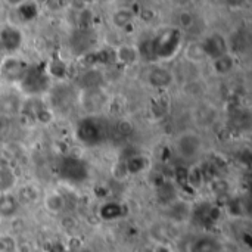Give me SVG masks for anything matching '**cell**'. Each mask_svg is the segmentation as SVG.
<instances>
[{"label": "cell", "instance_id": "cell-11", "mask_svg": "<svg viewBox=\"0 0 252 252\" xmlns=\"http://www.w3.org/2000/svg\"><path fill=\"white\" fill-rule=\"evenodd\" d=\"M114 58L123 65H133L140 58L137 44H126V43L120 44L117 50L114 52Z\"/></svg>", "mask_w": 252, "mask_h": 252}, {"label": "cell", "instance_id": "cell-20", "mask_svg": "<svg viewBox=\"0 0 252 252\" xmlns=\"http://www.w3.org/2000/svg\"><path fill=\"white\" fill-rule=\"evenodd\" d=\"M195 21H196L195 15H193L190 10L183 9V10H180V12L177 13V16H176V24H177L176 28H179L182 32H183V31H188V30H190V28L195 25Z\"/></svg>", "mask_w": 252, "mask_h": 252}, {"label": "cell", "instance_id": "cell-29", "mask_svg": "<svg viewBox=\"0 0 252 252\" xmlns=\"http://www.w3.org/2000/svg\"><path fill=\"white\" fill-rule=\"evenodd\" d=\"M9 251V244L4 239H0V252H7Z\"/></svg>", "mask_w": 252, "mask_h": 252}, {"label": "cell", "instance_id": "cell-17", "mask_svg": "<svg viewBox=\"0 0 252 252\" xmlns=\"http://www.w3.org/2000/svg\"><path fill=\"white\" fill-rule=\"evenodd\" d=\"M124 161H126V167H127L128 174H140L148 167V158L143 155H133Z\"/></svg>", "mask_w": 252, "mask_h": 252}, {"label": "cell", "instance_id": "cell-23", "mask_svg": "<svg viewBox=\"0 0 252 252\" xmlns=\"http://www.w3.org/2000/svg\"><path fill=\"white\" fill-rule=\"evenodd\" d=\"M112 177L115 180H124L127 176H128V171H127V167H126V161H118L112 165Z\"/></svg>", "mask_w": 252, "mask_h": 252}, {"label": "cell", "instance_id": "cell-25", "mask_svg": "<svg viewBox=\"0 0 252 252\" xmlns=\"http://www.w3.org/2000/svg\"><path fill=\"white\" fill-rule=\"evenodd\" d=\"M136 16H137V18H140V19H142V21H145V22H151V21H154V19H155V16H157V10H155L154 7H151V6H145V7H140V9L137 10Z\"/></svg>", "mask_w": 252, "mask_h": 252}, {"label": "cell", "instance_id": "cell-5", "mask_svg": "<svg viewBox=\"0 0 252 252\" xmlns=\"http://www.w3.org/2000/svg\"><path fill=\"white\" fill-rule=\"evenodd\" d=\"M201 43H202V47H204V52H205L207 59H211L213 61V59H217V58L229 53V41L220 32L210 34Z\"/></svg>", "mask_w": 252, "mask_h": 252}, {"label": "cell", "instance_id": "cell-31", "mask_svg": "<svg viewBox=\"0 0 252 252\" xmlns=\"http://www.w3.org/2000/svg\"><path fill=\"white\" fill-rule=\"evenodd\" d=\"M43 252H46V251H43Z\"/></svg>", "mask_w": 252, "mask_h": 252}, {"label": "cell", "instance_id": "cell-21", "mask_svg": "<svg viewBox=\"0 0 252 252\" xmlns=\"http://www.w3.org/2000/svg\"><path fill=\"white\" fill-rule=\"evenodd\" d=\"M37 12H38V9H37V6L34 4V3H28V1H25V3H21L19 6H18V13H19V16L24 19V21H31V19H34L35 16H37Z\"/></svg>", "mask_w": 252, "mask_h": 252}, {"label": "cell", "instance_id": "cell-3", "mask_svg": "<svg viewBox=\"0 0 252 252\" xmlns=\"http://www.w3.org/2000/svg\"><path fill=\"white\" fill-rule=\"evenodd\" d=\"M202 149H204V140L198 133L186 131L180 134L176 140V152L186 162L195 161L202 154Z\"/></svg>", "mask_w": 252, "mask_h": 252}, {"label": "cell", "instance_id": "cell-10", "mask_svg": "<svg viewBox=\"0 0 252 252\" xmlns=\"http://www.w3.org/2000/svg\"><path fill=\"white\" fill-rule=\"evenodd\" d=\"M25 71H27V69L24 68L22 62H21L19 59L10 56V55L4 59V62L0 65V72L4 74V75H6L7 78H10V80H21L22 75L25 74Z\"/></svg>", "mask_w": 252, "mask_h": 252}, {"label": "cell", "instance_id": "cell-14", "mask_svg": "<svg viewBox=\"0 0 252 252\" xmlns=\"http://www.w3.org/2000/svg\"><path fill=\"white\" fill-rule=\"evenodd\" d=\"M183 55L192 63H201V62H204L207 59L201 41H190V43H188L185 46V49H183Z\"/></svg>", "mask_w": 252, "mask_h": 252}, {"label": "cell", "instance_id": "cell-22", "mask_svg": "<svg viewBox=\"0 0 252 252\" xmlns=\"http://www.w3.org/2000/svg\"><path fill=\"white\" fill-rule=\"evenodd\" d=\"M65 71H66L65 62L61 61L59 58H55V59L50 62V65H49V74H50V77L62 78V77H65Z\"/></svg>", "mask_w": 252, "mask_h": 252}, {"label": "cell", "instance_id": "cell-4", "mask_svg": "<svg viewBox=\"0 0 252 252\" xmlns=\"http://www.w3.org/2000/svg\"><path fill=\"white\" fill-rule=\"evenodd\" d=\"M21 89L28 94H40L49 87V75L40 69H27L19 80Z\"/></svg>", "mask_w": 252, "mask_h": 252}, {"label": "cell", "instance_id": "cell-7", "mask_svg": "<svg viewBox=\"0 0 252 252\" xmlns=\"http://www.w3.org/2000/svg\"><path fill=\"white\" fill-rule=\"evenodd\" d=\"M22 32L13 25H6L0 31V46L7 53H15L22 46Z\"/></svg>", "mask_w": 252, "mask_h": 252}, {"label": "cell", "instance_id": "cell-26", "mask_svg": "<svg viewBox=\"0 0 252 252\" xmlns=\"http://www.w3.org/2000/svg\"><path fill=\"white\" fill-rule=\"evenodd\" d=\"M117 130H118V133H120V134H123V136H128V134H131V133H133V124H131L130 121H127V120H123V121H120V123H118Z\"/></svg>", "mask_w": 252, "mask_h": 252}, {"label": "cell", "instance_id": "cell-15", "mask_svg": "<svg viewBox=\"0 0 252 252\" xmlns=\"http://www.w3.org/2000/svg\"><path fill=\"white\" fill-rule=\"evenodd\" d=\"M134 18H136V13H134L133 9L120 7V9H117V10L112 13V24H114L117 28L124 30L126 27H128V25L133 24Z\"/></svg>", "mask_w": 252, "mask_h": 252}, {"label": "cell", "instance_id": "cell-6", "mask_svg": "<svg viewBox=\"0 0 252 252\" xmlns=\"http://www.w3.org/2000/svg\"><path fill=\"white\" fill-rule=\"evenodd\" d=\"M61 176L68 182H83L87 177V168L78 158H66L61 165Z\"/></svg>", "mask_w": 252, "mask_h": 252}, {"label": "cell", "instance_id": "cell-8", "mask_svg": "<svg viewBox=\"0 0 252 252\" xmlns=\"http://www.w3.org/2000/svg\"><path fill=\"white\" fill-rule=\"evenodd\" d=\"M148 83L149 86H152L154 89H159V90H164L167 87L171 86L173 83V72L168 69V68H164V66H154L149 69L148 72Z\"/></svg>", "mask_w": 252, "mask_h": 252}, {"label": "cell", "instance_id": "cell-18", "mask_svg": "<svg viewBox=\"0 0 252 252\" xmlns=\"http://www.w3.org/2000/svg\"><path fill=\"white\" fill-rule=\"evenodd\" d=\"M99 216L105 220V221H111V220H117L123 216V207L117 202H108L105 204L100 211Z\"/></svg>", "mask_w": 252, "mask_h": 252}, {"label": "cell", "instance_id": "cell-9", "mask_svg": "<svg viewBox=\"0 0 252 252\" xmlns=\"http://www.w3.org/2000/svg\"><path fill=\"white\" fill-rule=\"evenodd\" d=\"M221 248L223 247L217 238L211 235H202L190 242L189 252H219Z\"/></svg>", "mask_w": 252, "mask_h": 252}, {"label": "cell", "instance_id": "cell-28", "mask_svg": "<svg viewBox=\"0 0 252 252\" xmlns=\"http://www.w3.org/2000/svg\"><path fill=\"white\" fill-rule=\"evenodd\" d=\"M154 252H173V251H171V248H170L167 244H158V245L155 247Z\"/></svg>", "mask_w": 252, "mask_h": 252}, {"label": "cell", "instance_id": "cell-16", "mask_svg": "<svg viewBox=\"0 0 252 252\" xmlns=\"http://www.w3.org/2000/svg\"><path fill=\"white\" fill-rule=\"evenodd\" d=\"M18 211V199L10 193L0 195V217L10 219Z\"/></svg>", "mask_w": 252, "mask_h": 252}, {"label": "cell", "instance_id": "cell-19", "mask_svg": "<svg viewBox=\"0 0 252 252\" xmlns=\"http://www.w3.org/2000/svg\"><path fill=\"white\" fill-rule=\"evenodd\" d=\"M100 83H102V74L96 69H89L81 75V84L86 90L99 89Z\"/></svg>", "mask_w": 252, "mask_h": 252}, {"label": "cell", "instance_id": "cell-30", "mask_svg": "<svg viewBox=\"0 0 252 252\" xmlns=\"http://www.w3.org/2000/svg\"><path fill=\"white\" fill-rule=\"evenodd\" d=\"M219 252H232V251H229V250H226V248H221Z\"/></svg>", "mask_w": 252, "mask_h": 252}, {"label": "cell", "instance_id": "cell-27", "mask_svg": "<svg viewBox=\"0 0 252 252\" xmlns=\"http://www.w3.org/2000/svg\"><path fill=\"white\" fill-rule=\"evenodd\" d=\"M15 250L16 252H32V247L28 242H22V244L15 245Z\"/></svg>", "mask_w": 252, "mask_h": 252}, {"label": "cell", "instance_id": "cell-1", "mask_svg": "<svg viewBox=\"0 0 252 252\" xmlns=\"http://www.w3.org/2000/svg\"><path fill=\"white\" fill-rule=\"evenodd\" d=\"M183 46V32L176 27L162 28L152 38V53L154 58L168 61L173 59Z\"/></svg>", "mask_w": 252, "mask_h": 252}, {"label": "cell", "instance_id": "cell-12", "mask_svg": "<svg viewBox=\"0 0 252 252\" xmlns=\"http://www.w3.org/2000/svg\"><path fill=\"white\" fill-rule=\"evenodd\" d=\"M235 65H236V61L230 52L217 59H213V62H211V68H213L214 74H217V75H227L229 72L233 71Z\"/></svg>", "mask_w": 252, "mask_h": 252}, {"label": "cell", "instance_id": "cell-13", "mask_svg": "<svg viewBox=\"0 0 252 252\" xmlns=\"http://www.w3.org/2000/svg\"><path fill=\"white\" fill-rule=\"evenodd\" d=\"M44 208L50 213V214H61L65 210V196L59 192H50L44 196Z\"/></svg>", "mask_w": 252, "mask_h": 252}, {"label": "cell", "instance_id": "cell-2", "mask_svg": "<svg viewBox=\"0 0 252 252\" xmlns=\"http://www.w3.org/2000/svg\"><path fill=\"white\" fill-rule=\"evenodd\" d=\"M75 136L86 146H97L105 139V127L97 118H83L77 124Z\"/></svg>", "mask_w": 252, "mask_h": 252}, {"label": "cell", "instance_id": "cell-24", "mask_svg": "<svg viewBox=\"0 0 252 252\" xmlns=\"http://www.w3.org/2000/svg\"><path fill=\"white\" fill-rule=\"evenodd\" d=\"M35 118H37V121H38L40 124L47 126V124H50L52 120H53V112H52L50 109H47V108H38V109L35 111Z\"/></svg>", "mask_w": 252, "mask_h": 252}]
</instances>
